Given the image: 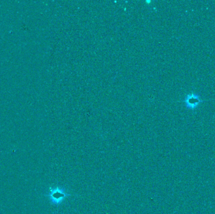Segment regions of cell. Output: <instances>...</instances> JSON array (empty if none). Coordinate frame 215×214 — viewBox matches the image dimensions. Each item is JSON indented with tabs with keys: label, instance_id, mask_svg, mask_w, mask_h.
I'll return each mask as SVG.
<instances>
[{
	"label": "cell",
	"instance_id": "6da1fadb",
	"mask_svg": "<svg viewBox=\"0 0 215 214\" xmlns=\"http://www.w3.org/2000/svg\"><path fill=\"white\" fill-rule=\"evenodd\" d=\"M184 102L186 107L188 109L194 110L197 108V107L203 102V101L200 98L199 96L194 93H191L186 96V97H185Z\"/></svg>",
	"mask_w": 215,
	"mask_h": 214
}]
</instances>
